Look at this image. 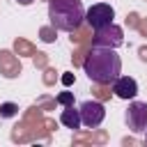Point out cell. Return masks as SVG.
I'll use <instances>...</instances> for the list:
<instances>
[{
    "instance_id": "obj_3",
    "label": "cell",
    "mask_w": 147,
    "mask_h": 147,
    "mask_svg": "<svg viewBox=\"0 0 147 147\" xmlns=\"http://www.w3.org/2000/svg\"><path fill=\"white\" fill-rule=\"evenodd\" d=\"M78 110H80V119H83V126L85 129H96L106 119V106L101 101H96V99L83 101L78 106Z\"/></svg>"
},
{
    "instance_id": "obj_8",
    "label": "cell",
    "mask_w": 147,
    "mask_h": 147,
    "mask_svg": "<svg viewBox=\"0 0 147 147\" xmlns=\"http://www.w3.org/2000/svg\"><path fill=\"white\" fill-rule=\"evenodd\" d=\"M60 122L67 126V129H80L83 126V119H80V110L78 108H74V103L71 106H64V110L60 113Z\"/></svg>"
},
{
    "instance_id": "obj_6",
    "label": "cell",
    "mask_w": 147,
    "mask_h": 147,
    "mask_svg": "<svg viewBox=\"0 0 147 147\" xmlns=\"http://www.w3.org/2000/svg\"><path fill=\"white\" fill-rule=\"evenodd\" d=\"M124 44V30L117 23H110L101 30H94V46H106V48H119Z\"/></svg>"
},
{
    "instance_id": "obj_1",
    "label": "cell",
    "mask_w": 147,
    "mask_h": 147,
    "mask_svg": "<svg viewBox=\"0 0 147 147\" xmlns=\"http://www.w3.org/2000/svg\"><path fill=\"white\" fill-rule=\"evenodd\" d=\"M83 71L96 85H113V80L122 74V57L115 53V48L92 46L83 60Z\"/></svg>"
},
{
    "instance_id": "obj_4",
    "label": "cell",
    "mask_w": 147,
    "mask_h": 147,
    "mask_svg": "<svg viewBox=\"0 0 147 147\" xmlns=\"http://www.w3.org/2000/svg\"><path fill=\"white\" fill-rule=\"evenodd\" d=\"M124 122L133 133H145V129H147V101L131 99L129 108L124 110Z\"/></svg>"
},
{
    "instance_id": "obj_7",
    "label": "cell",
    "mask_w": 147,
    "mask_h": 147,
    "mask_svg": "<svg viewBox=\"0 0 147 147\" xmlns=\"http://www.w3.org/2000/svg\"><path fill=\"white\" fill-rule=\"evenodd\" d=\"M113 92H115L117 99L131 101V99H136V94H138V83H136V78L119 74V76L113 80Z\"/></svg>"
},
{
    "instance_id": "obj_9",
    "label": "cell",
    "mask_w": 147,
    "mask_h": 147,
    "mask_svg": "<svg viewBox=\"0 0 147 147\" xmlns=\"http://www.w3.org/2000/svg\"><path fill=\"white\" fill-rule=\"evenodd\" d=\"M16 115H18V106H16L14 101H5V103H0V117L11 119V117H16Z\"/></svg>"
},
{
    "instance_id": "obj_10",
    "label": "cell",
    "mask_w": 147,
    "mask_h": 147,
    "mask_svg": "<svg viewBox=\"0 0 147 147\" xmlns=\"http://www.w3.org/2000/svg\"><path fill=\"white\" fill-rule=\"evenodd\" d=\"M60 106H71L74 103V92H62V94H57V99H55Z\"/></svg>"
},
{
    "instance_id": "obj_2",
    "label": "cell",
    "mask_w": 147,
    "mask_h": 147,
    "mask_svg": "<svg viewBox=\"0 0 147 147\" xmlns=\"http://www.w3.org/2000/svg\"><path fill=\"white\" fill-rule=\"evenodd\" d=\"M83 0H48V21L55 30L74 32L85 23Z\"/></svg>"
},
{
    "instance_id": "obj_12",
    "label": "cell",
    "mask_w": 147,
    "mask_h": 147,
    "mask_svg": "<svg viewBox=\"0 0 147 147\" xmlns=\"http://www.w3.org/2000/svg\"><path fill=\"white\" fill-rule=\"evenodd\" d=\"M16 2H18V5H23V7H28V5H32L34 0H16Z\"/></svg>"
},
{
    "instance_id": "obj_5",
    "label": "cell",
    "mask_w": 147,
    "mask_h": 147,
    "mask_svg": "<svg viewBox=\"0 0 147 147\" xmlns=\"http://www.w3.org/2000/svg\"><path fill=\"white\" fill-rule=\"evenodd\" d=\"M113 18H115V9H113L108 2H96V5H92V7L85 11V23H87L90 28H94V30H101V28L115 23Z\"/></svg>"
},
{
    "instance_id": "obj_11",
    "label": "cell",
    "mask_w": 147,
    "mask_h": 147,
    "mask_svg": "<svg viewBox=\"0 0 147 147\" xmlns=\"http://www.w3.org/2000/svg\"><path fill=\"white\" fill-rule=\"evenodd\" d=\"M71 80H74L71 74H64V76H62V83H64V85H71Z\"/></svg>"
},
{
    "instance_id": "obj_13",
    "label": "cell",
    "mask_w": 147,
    "mask_h": 147,
    "mask_svg": "<svg viewBox=\"0 0 147 147\" xmlns=\"http://www.w3.org/2000/svg\"><path fill=\"white\" fill-rule=\"evenodd\" d=\"M145 140H147V129H145Z\"/></svg>"
}]
</instances>
